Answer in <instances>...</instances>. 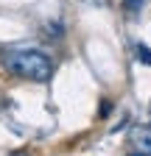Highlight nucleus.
Instances as JSON below:
<instances>
[{
  "label": "nucleus",
  "instance_id": "1",
  "mask_svg": "<svg viewBox=\"0 0 151 156\" xmlns=\"http://www.w3.org/2000/svg\"><path fill=\"white\" fill-rule=\"evenodd\" d=\"M6 67L20 78L45 81L53 73V58L45 50H36V48H17V50L6 53Z\"/></svg>",
  "mask_w": 151,
  "mask_h": 156
},
{
  "label": "nucleus",
  "instance_id": "2",
  "mask_svg": "<svg viewBox=\"0 0 151 156\" xmlns=\"http://www.w3.org/2000/svg\"><path fill=\"white\" fill-rule=\"evenodd\" d=\"M131 142H134V151H137V153L151 156V126L134 128V131H131Z\"/></svg>",
  "mask_w": 151,
  "mask_h": 156
},
{
  "label": "nucleus",
  "instance_id": "3",
  "mask_svg": "<svg viewBox=\"0 0 151 156\" xmlns=\"http://www.w3.org/2000/svg\"><path fill=\"white\" fill-rule=\"evenodd\" d=\"M137 56H140V62H145V64H151V50H148L145 45H137Z\"/></svg>",
  "mask_w": 151,
  "mask_h": 156
},
{
  "label": "nucleus",
  "instance_id": "4",
  "mask_svg": "<svg viewBox=\"0 0 151 156\" xmlns=\"http://www.w3.org/2000/svg\"><path fill=\"white\" fill-rule=\"evenodd\" d=\"M140 6H143V0H129V9H131V11H137Z\"/></svg>",
  "mask_w": 151,
  "mask_h": 156
},
{
  "label": "nucleus",
  "instance_id": "5",
  "mask_svg": "<svg viewBox=\"0 0 151 156\" xmlns=\"http://www.w3.org/2000/svg\"><path fill=\"white\" fill-rule=\"evenodd\" d=\"M134 156H145V153H137V151H134Z\"/></svg>",
  "mask_w": 151,
  "mask_h": 156
}]
</instances>
